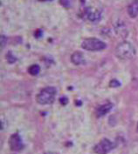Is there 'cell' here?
I'll return each mask as SVG.
<instances>
[{
  "mask_svg": "<svg viewBox=\"0 0 138 154\" xmlns=\"http://www.w3.org/2000/svg\"><path fill=\"white\" fill-rule=\"evenodd\" d=\"M6 44V37L5 36H1V49L4 48Z\"/></svg>",
  "mask_w": 138,
  "mask_h": 154,
  "instance_id": "14",
  "label": "cell"
},
{
  "mask_svg": "<svg viewBox=\"0 0 138 154\" xmlns=\"http://www.w3.org/2000/svg\"><path fill=\"white\" fill-rule=\"evenodd\" d=\"M42 35H43V31L40 29H38L35 31V37H42Z\"/></svg>",
  "mask_w": 138,
  "mask_h": 154,
  "instance_id": "16",
  "label": "cell"
},
{
  "mask_svg": "<svg viewBox=\"0 0 138 154\" xmlns=\"http://www.w3.org/2000/svg\"><path fill=\"white\" fill-rule=\"evenodd\" d=\"M112 107H113V105L110 104V103L99 106L98 109H97V111H96V115H97V117L100 118V117L105 116L108 112H110V110L112 109Z\"/></svg>",
  "mask_w": 138,
  "mask_h": 154,
  "instance_id": "9",
  "label": "cell"
},
{
  "mask_svg": "<svg viewBox=\"0 0 138 154\" xmlns=\"http://www.w3.org/2000/svg\"><path fill=\"white\" fill-rule=\"evenodd\" d=\"M60 4L65 7V8H69L71 6V0H59Z\"/></svg>",
  "mask_w": 138,
  "mask_h": 154,
  "instance_id": "11",
  "label": "cell"
},
{
  "mask_svg": "<svg viewBox=\"0 0 138 154\" xmlns=\"http://www.w3.org/2000/svg\"><path fill=\"white\" fill-rule=\"evenodd\" d=\"M115 53L118 59L122 60H128L135 58L136 55V50L130 42L123 41L116 46Z\"/></svg>",
  "mask_w": 138,
  "mask_h": 154,
  "instance_id": "1",
  "label": "cell"
},
{
  "mask_svg": "<svg viewBox=\"0 0 138 154\" xmlns=\"http://www.w3.org/2000/svg\"><path fill=\"white\" fill-rule=\"evenodd\" d=\"M60 102L61 103V105L65 106L66 104H67L68 100H67V97H60Z\"/></svg>",
  "mask_w": 138,
  "mask_h": 154,
  "instance_id": "15",
  "label": "cell"
},
{
  "mask_svg": "<svg viewBox=\"0 0 138 154\" xmlns=\"http://www.w3.org/2000/svg\"><path fill=\"white\" fill-rule=\"evenodd\" d=\"M115 147V144L108 138L102 139L94 148V151L97 154H107Z\"/></svg>",
  "mask_w": 138,
  "mask_h": 154,
  "instance_id": "4",
  "label": "cell"
},
{
  "mask_svg": "<svg viewBox=\"0 0 138 154\" xmlns=\"http://www.w3.org/2000/svg\"><path fill=\"white\" fill-rule=\"evenodd\" d=\"M57 91L54 87H45L37 95L36 100L39 105H49L54 101Z\"/></svg>",
  "mask_w": 138,
  "mask_h": 154,
  "instance_id": "2",
  "label": "cell"
},
{
  "mask_svg": "<svg viewBox=\"0 0 138 154\" xmlns=\"http://www.w3.org/2000/svg\"><path fill=\"white\" fill-rule=\"evenodd\" d=\"M28 72H29V73H30L31 75L36 76V75H38V74L39 73V72H40V67H39V65H32L29 68Z\"/></svg>",
  "mask_w": 138,
  "mask_h": 154,
  "instance_id": "10",
  "label": "cell"
},
{
  "mask_svg": "<svg viewBox=\"0 0 138 154\" xmlns=\"http://www.w3.org/2000/svg\"><path fill=\"white\" fill-rule=\"evenodd\" d=\"M109 85H110V87H113V88H114V87H118V86H120L121 84H120V82H119L118 80H116V79H113V80L110 81Z\"/></svg>",
  "mask_w": 138,
  "mask_h": 154,
  "instance_id": "13",
  "label": "cell"
},
{
  "mask_svg": "<svg viewBox=\"0 0 138 154\" xmlns=\"http://www.w3.org/2000/svg\"><path fill=\"white\" fill-rule=\"evenodd\" d=\"M38 1H41V2H45V1H52V0H38Z\"/></svg>",
  "mask_w": 138,
  "mask_h": 154,
  "instance_id": "17",
  "label": "cell"
},
{
  "mask_svg": "<svg viewBox=\"0 0 138 154\" xmlns=\"http://www.w3.org/2000/svg\"><path fill=\"white\" fill-rule=\"evenodd\" d=\"M128 13L130 18H135L138 16V0H133L128 7Z\"/></svg>",
  "mask_w": 138,
  "mask_h": 154,
  "instance_id": "8",
  "label": "cell"
},
{
  "mask_svg": "<svg viewBox=\"0 0 138 154\" xmlns=\"http://www.w3.org/2000/svg\"><path fill=\"white\" fill-rule=\"evenodd\" d=\"M71 61L75 65H80L85 64V59L84 55L80 52V51H75L71 56Z\"/></svg>",
  "mask_w": 138,
  "mask_h": 154,
  "instance_id": "7",
  "label": "cell"
},
{
  "mask_svg": "<svg viewBox=\"0 0 138 154\" xmlns=\"http://www.w3.org/2000/svg\"><path fill=\"white\" fill-rule=\"evenodd\" d=\"M137 132H138V124H137Z\"/></svg>",
  "mask_w": 138,
  "mask_h": 154,
  "instance_id": "18",
  "label": "cell"
},
{
  "mask_svg": "<svg viewBox=\"0 0 138 154\" xmlns=\"http://www.w3.org/2000/svg\"><path fill=\"white\" fill-rule=\"evenodd\" d=\"M9 145L11 150L13 151H19L23 149L24 144L20 136L18 133H14L11 136L9 139Z\"/></svg>",
  "mask_w": 138,
  "mask_h": 154,
  "instance_id": "5",
  "label": "cell"
},
{
  "mask_svg": "<svg viewBox=\"0 0 138 154\" xmlns=\"http://www.w3.org/2000/svg\"><path fill=\"white\" fill-rule=\"evenodd\" d=\"M85 14L88 20H90L91 22H94V23L99 22L102 18V14H101L100 11H98L97 9H95V8H91V7H88L86 9Z\"/></svg>",
  "mask_w": 138,
  "mask_h": 154,
  "instance_id": "6",
  "label": "cell"
},
{
  "mask_svg": "<svg viewBox=\"0 0 138 154\" xmlns=\"http://www.w3.org/2000/svg\"><path fill=\"white\" fill-rule=\"evenodd\" d=\"M6 59H7V61H8L10 64H12V63H14V62L17 60V59L12 55V52H8V54H7V56H6Z\"/></svg>",
  "mask_w": 138,
  "mask_h": 154,
  "instance_id": "12",
  "label": "cell"
},
{
  "mask_svg": "<svg viewBox=\"0 0 138 154\" xmlns=\"http://www.w3.org/2000/svg\"><path fill=\"white\" fill-rule=\"evenodd\" d=\"M81 47L89 51H99L104 50L107 44L98 38H87L82 42Z\"/></svg>",
  "mask_w": 138,
  "mask_h": 154,
  "instance_id": "3",
  "label": "cell"
}]
</instances>
